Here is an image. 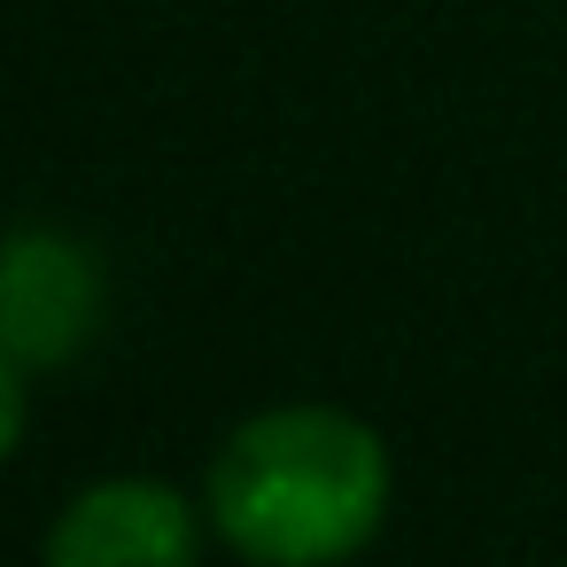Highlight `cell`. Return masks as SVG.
I'll return each mask as SVG.
<instances>
[{"label":"cell","mask_w":567,"mask_h":567,"mask_svg":"<svg viewBox=\"0 0 567 567\" xmlns=\"http://www.w3.org/2000/svg\"><path fill=\"white\" fill-rule=\"evenodd\" d=\"M389 520V451L342 404H272L210 458V528L249 567H342Z\"/></svg>","instance_id":"1"},{"label":"cell","mask_w":567,"mask_h":567,"mask_svg":"<svg viewBox=\"0 0 567 567\" xmlns=\"http://www.w3.org/2000/svg\"><path fill=\"white\" fill-rule=\"evenodd\" d=\"M102 327V257L63 226H24L0 241V350L24 373L71 365Z\"/></svg>","instance_id":"2"},{"label":"cell","mask_w":567,"mask_h":567,"mask_svg":"<svg viewBox=\"0 0 567 567\" xmlns=\"http://www.w3.org/2000/svg\"><path fill=\"white\" fill-rule=\"evenodd\" d=\"M195 505L172 482L110 474L55 513L40 567H195Z\"/></svg>","instance_id":"3"},{"label":"cell","mask_w":567,"mask_h":567,"mask_svg":"<svg viewBox=\"0 0 567 567\" xmlns=\"http://www.w3.org/2000/svg\"><path fill=\"white\" fill-rule=\"evenodd\" d=\"M17 443H24V365L0 350V466L17 458Z\"/></svg>","instance_id":"4"}]
</instances>
